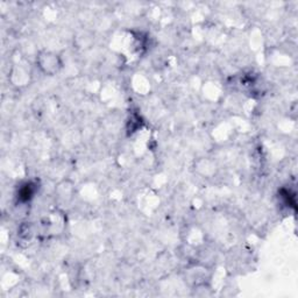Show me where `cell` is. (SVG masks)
I'll return each instance as SVG.
<instances>
[{"mask_svg": "<svg viewBox=\"0 0 298 298\" xmlns=\"http://www.w3.org/2000/svg\"><path fill=\"white\" fill-rule=\"evenodd\" d=\"M35 64L40 73L45 76H55L60 74L64 65L62 56L58 52L49 49H42L37 52Z\"/></svg>", "mask_w": 298, "mask_h": 298, "instance_id": "obj_1", "label": "cell"}, {"mask_svg": "<svg viewBox=\"0 0 298 298\" xmlns=\"http://www.w3.org/2000/svg\"><path fill=\"white\" fill-rule=\"evenodd\" d=\"M55 191L60 199H62L63 201H69L71 200V198H73L74 188L73 183L67 179V181H62L60 184L57 185Z\"/></svg>", "mask_w": 298, "mask_h": 298, "instance_id": "obj_2", "label": "cell"}, {"mask_svg": "<svg viewBox=\"0 0 298 298\" xmlns=\"http://www.w3.org/2000/svg\"><path fill=\"white\" fill-rule=\"evenodd\" d=\"M34 186L32 183H27L26 185H24L23 188L19 190V199L23 200V201H27L29 199H32L34 197V195H35V189H34Z\"/></svg>", "mask_w": 298, "mask_h": 298, "instance_id": "obj_3", "label": "cell"}]
</instances>
